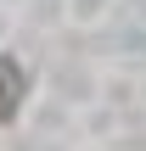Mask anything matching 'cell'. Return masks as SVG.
<instances>
[{
  "instance_id": "1",
  "label": "cell",
  "mask_w": 146,
  "mask_h": 151,
  "mask_svg": "<svg viewBox=\"0 0 146 151\" xmlns=\"http://www.w3.org/2000/svg\"><path fill=\"white\" fill-rule=\"evenodd\" d=\"M28 95V73L17 56H0V123H17V106Z\"/></svg>"
}]
</instances>
